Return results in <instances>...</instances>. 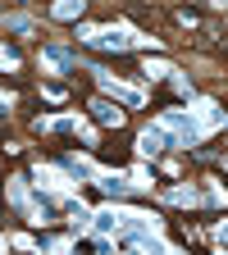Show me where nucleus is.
Instances as JSON below:
<instances>
[{
	"instance_id": "f257e3e1",
	"label": "nucleus",
	"mask_w": 228,
	"mask_h": 255,
	"mask_svg": "<svg viewBox=\"0 0 228 255\" xmlns=\"http://www.w3.org/2000/svg\"><path fill=\"white\" fill-rule=\"evenodd\" d=\"M82 41L101 46V50H133V46H137L133 27H87V32H82Z\"/></svg>"
},
{
	"instance_id": "f03ea898",
	"label": "nucleus",
	"mask_w": 228,
	"mask_h": 255,
	"mask_svg": "<svg viewBox=\"0 0 228 255\" xmlns=\"http://www.w3.org/2000/svg\"><path fill=\"white\" fill-rule=\"evenodd\" d=\"M169 146H183V137H174V128H165V123H155V128H146V132L137 137V150L151 159V155H165Z\"/></svg>"
},
{
	"instance_id": "7ed1b4c3",
	"label": "nucleus",
	"mask_w": 228,
	"mask_h": 255,
	"mask_svg": "<svg viewBox=\"0 0 228 255\" xmlns=\"http://www.w3.org/2000/svg\"><path fill=\"white\" fill-rule=\"evenodd\" d=\"M96 78H101V87L114 96V101H123V105H142V91H133V87H123V82H114L110 73H96Z\"/></svg>"
},
{
	"instance_id": "20e7f679",
	"label": "nucleus",
	"mask_w": 228,
	"mask_h": 255,
	"mask_svg": "<svg viewBox=\"0 0 228 255\" xmlns=\"http://www.w3.org/2000/svg\"><path fill=\"white\" fill-rule=\"evenodd\" d=\"M96 187H101L105 196H114V201H123L128 191H133V182H128V178H114V173H96Z\"/></svg>"
},
{
	"instance_id": "39448f33",
	"label": "nucleus",
	"mask_w": 228,
	"mask_h": 255,
	"mask_svg": "<svg viewBox=\"0 0 228 255\" xmlns=\"http://www.w3.org/2000/svg\"><path fill=\"white\" fill-rule=\"evenodd\" d=\"M91 228H96V233H119V228H123V210H101V214H91Z\"/></svg>"
},
{
	"instance_id": "423d86ee",
	"label": "nucleus",
	"mask_w": 228,
	"mask_h": 255,
	"mask_svg": "<svg viewBox=\"0 0 228 255\" xmlns=\"http://www.w3.org/2000/svg\"><path fill=\"white\" fill-rule=\"evenodd\" d=\"M91 114H96V123H101V128H119V123H123V114H119L110 101H96V105H91Z\"/></svg>"
},
{
	"instance_id": "0eeeda50",
	"label": "nucleus",
	"mask_w": 228,
	"mask_h": 255,
	"mask_svg": "<svg viewBox=\"0 0 228 255\" xmlns=\"http://www.w3.org/2000/svg\"><path fill=\"white\" fill-rule=\"evenodd\" d=\"M59 169L69 173V178H82V182H87V178H96V169L87 164V159H73V155H64V159H59Z\"/></svg>"
},
{
	"instance_id": "6e6552de",
	"label": "nucleus",
	"mask_w": 228,
	"mask_h": 255,
	"mask_svg": "<svg viewBox=\"0 0 228 255\" xmlns=\"http://www.w3.org/2000/svg\"><path fill=\"white\" fill-rule=\"evenodd\" d=\"M82 9H87V0H59L55 18H82Z\"/></svg>"
},
{
	"instance_id": "1a4fd4ad",
	"label": "nucleus",
	"mask_w": 228,
	"mask_h": 255,
	"mask_svg": "<svg viewBox=\"0 0 228 255\" xmlns=\"http://www.w3.org/2000/svg\"><path fill=\"white\" fill-rule=\"evenodd\" d=\"M41 59H50V64H59V69H73V55L64 50V46H46L41 50Z\"/></svg>"
},
{
	"instance_id": "9d476101",
	"label": "nucleus",
	"mask_w": 228,
	"mask_h": 255,
	"mask_svg": "<svg viewBox=\"0 0 228 255\" xmlns=\"http://www.w3.org/2000/svg\"><path fill=\"white\" fill-rule=\"evenodd\" d=\"M64 214H69L78 228H82V223H91V214H87V205H82V201H64Z\"/></svg>"
},
{
	"instance_id": "9b49d317",
	"label": "nucleus",
	"mask_w": 228,
	"mask_h": 255,
	"mask_svg": "<svg viewBox=\"0 0 228 255\" xmlns=\"http://www.w3.org/2000/svg\"><path fill=\"white\" fill-rule=\"evenodd\" d=\"M0 64H5V69H14V64H18V50H14V46H0Z\"/></svg>"
},
{
	"instance_id": "f8f14e48",
	"label": "nucleus",
	"mask_w": 228,
	"mask_h": 255,
	"mask_svg": "<svg viewBox=\"0 0 228 255\" xmlns=\"http://www.w3.org/2000/svg\"><path fill=\"white\" fill-rule=\"evenodd\" d=\"M5 27H9V32H27V27H32V23H27V18H23V14H14V18H5Z\"/></svg>"
}]
</instances>
